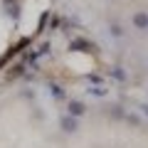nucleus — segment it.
Instances as JSON below:
<instances>
[{
    "instance_id": "obj_7",
    "label": "nucleus",
    "mask_w": 148,
    "mask_h": 148,
    "mask_svg": "<svg viewBox=\"0 0 148 148\" xmlns=\"http://www.w3.org/2000/svg\"><path fill=\"white\" fill-rule=\"evenodd\" d=\"M146 114H148V106H146Z\"/></svg>"
},
{
    "instance_id": "obj_3",
    "label": "nucleus",
    "mask_w": 148,
    "mask_h": 148,
    "mask_svg": "<svg viewBox=\"0 0 148 148\" xmlns=\"http://www.w3.org/2000/svg\"><path fill=\"white\" fill-rule=\"evenodd\" d=\"M62 128L64 131H74V128H77V121H74L72 116H64L62 119Z\"/></svg>"
},
{
    "instance_id": "obj_6",
    "label": "nucleus",
    "mask_w": 148,
    "mask_h": 148,
    "mask_svg": "<svg viewBox=\"0 0 148 148\" xmlns=\"http://www.w3.org/2000/svg\"><path fill=\"white\" fill-rule=\"evenodd\" d=\"M114 77H116V79H123V72H121V69L116 67V69H114Z\"/></svg>"
},
{
    "instance_id": "obj_4",
    "label": "nucleus",
    "mask_w": 148,
    "mask_h": 148,
    "mask_svg": "<svg viewBox=\"0 0 148 148\" xmlns=\"http://www.w3.org/2000/svg\"><path fill=\"white\" fill-rule=\"evenodd\" d=\"M72 47H74V49H86V42H82V40H79V42H74Z\"/></svg>"
},
{
    "instance_id": "obj_5",
    "label": "nucleus",
    "mask_w": 148,
    "mask_h": 148,
    "mask_svg": "<svg viewBox=\"0 0 148 148\" xmlns=\"http://www.w3.org/2000/svg\"><path fill=\"white\" fill-rule=\"evenodd\" d=\"M111 32H114V35L119 37V35H121V27H119V25H111Z\"/></svg>"
},
{
    "instance_id": "obj_1",
    "label": "nucleus",
    "mask_w": 148,
    "mask_h": 148,
    "mask_svg": "<svg viewBox=\"0 0 148 148\" xmlns=\"http://www.w3.org/2000/svg\"><path fill=\"white\" fill-rule=\"evenodd\" d=\"M133 25L138 30H148V12H136L133 15Z\"/></svg>"
},
{
    "instance_id": "obj_2",
    "label": "nucleus",
    "mask_w": 148,
    "mask_h": 148,
    "mask_svg": "<svg viewBox=\"0 0 148 148\" xmlns=\"http://www.w3.org/2000/svg\"><path fill=\"white\" fill-rule=\"evenodd\" d=\"M84 104H82V101H69V114H72V116H82V114H84Z\"/></svg>"
}]
</instances>
